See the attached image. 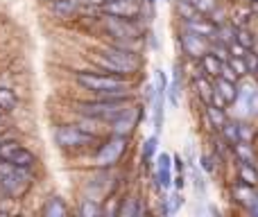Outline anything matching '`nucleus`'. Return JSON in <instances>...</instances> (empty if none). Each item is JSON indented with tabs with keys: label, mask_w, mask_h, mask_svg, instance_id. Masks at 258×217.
Here are the masks:
<instances>
[{
	"label": "nucleus",
	"mask_w": 258,
	"mask_h": 217,
	"mask_svg": "<svg viewBox=\"0 0 258 217\" xmlns=\"http://www.w3.org/2000/svg\"><path fill=\"white\" fill-rule=\"evenodd\" d=\"M77 86L89 91L93 98H125L129 93V80L125 75H113L104 70H84L75 73Z\"/></svg>",
	"instance_id": "f257e3e1"
},
{
	"label": "nucleus",
	"mask_w": 258,
	"mask_h": 217,
	"mask_svg": "<svg viewBox=\"0 0 258 217\" xmlns=\"http://www.w3.org/2000/svg\"><path fill=\"white\" fill-rule=\"evenodd\" d=\"M129 104H132V95H125V98H93V100H82V102H77L75 109H77V113L84 115V118H93V120H100V122L109 124L113 118H118Z\"/></svg>",
	"instance_id": "f03ea898"
},
{
	"label": "nucleus",
	"mask_w": 258,
	"mask_h": 217,
	"mask_svg": "<svg viewBox=\"0 0 258 217\" xmlns=\"http://www.w3.org/2000/svg\"><path fill=\"white\" fill-rule=\"evenodd\" d=\"M93 61L100 66V70L104 73H113V75H132L138 68V57L136 52L125 48H118V45H107L102 48L98 54H93Z\"/></svg>",
	"instance_id": "7ed1b4c3"
},
{
	"label": "nucleus",
	"mask_w": 258,
	"mask_h": 217,
	"mask_svg": "<svg viewBox=\"0 0 258 217\" xmlns=\"http://www.w3.org/2000/svg\"><path fill=\"white\" fill-rule=\"evenodd\" d=\"M32 186L30 170L16 168V165L7 163L0 159V190L9 197V199H21Z\"/></svg>",
	"instance_id": "20e7f679"
},
{
	"label": "nucleus",
	"mask_w": 258,
	"mask_h": 217,
	"mask_svg": "<svg viewBox=\"0 0 258 217\" xmlns=\"http://www.w3.org/2000/svg\"><path fill=\"white\" fill-rule=\"evenodd\" d=\"M54 138V145L63 152H77V150H84V147L93 145L98 140V136L89 133L86 129H82L80 124H59L52 133Z\"/></svg>",
	"instance_id": "39448f33"
},
{
	"label": "nucleus",
	"mask_w": 258,
	"mask_h": 217,
	"mask_svg": "<svg viewBox=\"0 0 258 217\" xmlns=\"http://www.w3.org/2000/svg\"><path fill=\"white\" fill-rule=\"evenodd\" d=\"M125 152H127V136H116V133H111V136L98 147V152H95V156H93V165L95 168L111 170L113 165H118L122 161Z\"/></svg>",
	"instance_id": "423d86ee"
},
{
	"label": "nucleus",
	"mask_w": 258,
	"mask_h": 217,
	"mask_svg": "<svg viewBox=\"0 0 258 217\" xmlns=\"http://www.w3.org/2000/svg\"><path fill=\"white\" fill-rule=\"evenodd\" d=\"M102 27L113 41H141L143 39V27L138 25V18H116V16H104L102 14Z\"/></svg>",
	"instance_id": "0eeeda50"
},
{
	"label": "nucleus",
	"mask_w": 258,
	"mask_h": 217,
	"mask_svg": "<svg viewBox=\"0 0 258 217\" xmlns=\"http://www.w3.org/2000/svg\"><path fill=\"white\" fill-rule=\"evenodd\" d=\"M0 159L23 170H32L36 165L34 152H30L18 140H0Z\"/></svg>",
	"instance_id": "6e6552de"
},
{
	"label": "nucleus",
	"mask_w": 258,
	"mask_h": 217,
	"mask_svg": "<svg viewBox=\"0 0 258 217\" xmlns=\"http://www.w3.org/2000/svg\"><path fill=\"white\" fill-rule=\"evenodd\" d=\"M113 192V177L109 172V168H98V172L93 177H89V181L84 183V195L89 199L104 201Z\"/></svg>",
	"instance_id": "1a4fd4ad"
},
{
	"label": "nucleus",
	"mask_w": 258,
	"mask_h": 217,
	"mask_svg": "<svg viewBox=\"0 0 258 217\" xmlns=\"http://www.w3.org/2000/svg\"><path fill=\"white\" fill-rule=\"evenodd\" d=\"M98 12L104 14V16L132 18V21H136L141 16V3L138 0H102L98 5Z\"/></svg>",
	"instance_id": "9d476101"
},
{
	"label": "nucleus",
	"mask_w": 258,
	"mask_h": 217,
	"mask_svg": "<svg viewBox=\"0 0 258 217\" xmlns=\"http://www.w3.org/2000/svg\"><path fill=\"white\" fill-rule=\"evenodd\" d=\"M138 120H141V107L138 104H129L118 118H113L109 122V133H116V136H132V131L138 127Z\"/></svg>",
	"instance_id": "9b49d317"
},
{
	"label": "nucleus",
	"mask_w": 258,
	"mask_h": 217,
	"mask_svg": "<svg viewBox=\"0 0 258 217\" xmlns=\"http://www.w3.org/2000/svg\"><path fill=\"white\" fill-rule=\"evenodd\" d=\"M165 86H168V80H165V73L163 70H156V82L152 84V93H150V100H152V113H154V127L156 131L161 129L163 124V104H165Z\"/></svg>",
	"instance_id": "f8f14e48"
},
{
	"label": "nucleus",
	"mask_w": 258,
	"mask_h": 217,
	"mask_svg": "<svg viewBox=\"0 0 258 217\" xmlns=\"http://www.w3.org/2000/svg\"><path fill=\"white\" fill-rule=\"evenodd\" d=\"M179 43H181L183 54H186V57H190V59H200L202 54L209 50V41H206L204 36H200L197 32L188 30V27L181 32V36H179Z\"/></svg>",
	"instance_id": "ddd939ff"
},
{
	"label": "nucleus",
	"mask_w": 258,
	"mask_h": 217,
	"mask_svg": "<svg viewBox=\"0 0 258 217\" xmlns=\"http://www.w3.org/2000/svg\"><path fill=\"white\" fill-rule=\"evenodd\" d=\"M213 89H215V95H213V102L218 107H224V104H231L238 95V86L236 82H229L224 77L218 75V80L213 82Z\"/></svg>",
	"instance_id": "4468645a"
},
{
	"label": "nucleus",
	"mask_w": 258,
	"mask_h": 217,
	"mask_svg": "<svg viewBox=\"0 0 258 217\" xmlns=\"http://www.w3.org/2000/svg\"><path fill=\"white\" fill-rule=\"evenodd\" d=\"M154 181L159 188L168 190L172 186V163H170V156L168 154H161L156 159V170H154Z\"/></svg>",
	"instance_id": "2eb2a0df"
},
{
	"label": "nucleus",
	"mask_w": 258,
	"mask_h": 217,
	"mask_svg": "<svg viewBox=\"0 0 258 217\" xmlns=\"http://www.w3.org/2000/svg\"><path fill=\"white\" fill-rule=\"evenodd\" d=\"M52 14L59 21H71L80 14V0H52Z\"/></svg>",
	"instance_id": "dca6fc26"
},
{
	"label": "nucleus",
	"mask_w": 258,
	"mask_h": 217,
	"mask_svg": "<svg viewBox=\"0 0 258 217\" xmlns=\"http://www.w3.org/2000/svg\"><path fill=\"white\" fill-rule=\"evenodd\" d=\"M222 61H224V59H220L218 54L211 52V50H206V52L200 57V66H202V70H204L206 77H218Z\"/></svg>",
	"instance_id": "f3484780"
},
{
	"label": "nucleus",
	"mask_w": 258,
	"mask_h": 217,
	"mask_svg": "<svg viewBox=\"0 0 258 217\" xmlns=\"http://www.w3.org/2000/svg\"><path fill=\"white\" fill-rule=\"evenodd\" d=\"M231 195H233V199H236L238 204L247 206V208H249V206L254 204V199L258 197L256 192H254V188H251V186H247V183H242V181L233 183V188H231Z\"/></svg>",
	"instance_id": "a211bd4d"
},
{
	"label": "nucleus",
	"mask_w": 258,
	"mask_h": 217,
	"mask_svg": "<svg viewBox=\"0 0 258 217\" xmlns=\"http://www.w3.org/2000/svg\"><path fill=\"white\" fill-rule=\"evenodd\" d=\"M41 213H43V217H66L68 215V206H66V201H63L61 197H50V199L43 204Z\"/></svg>",
	"instance_id": "6ab92c4d"
},
{
	"label": "nucleus",
	"mask_w": 258,
	"mask_h": 217,
	"mask_svg": "<svg viewBox=\"0 0 258 217\" xmlns=\"http://www.w3.org/2000/svg\"><path fill=\"white\" fill-rule=\"evenodd\" d=\"M141 213H143V208H141V197H138V195L125 197V199H122V204H120V208L116 210V215H120V217H136Z\"/></svg>",
	"instance_id": "aec40b11"
},
{
	"label": "nucleus",
	"mask_w": 258,
	"mask_h": 217,
	"mask_svg": "<svg viewBox=\"0 0 258 217\" xmlns=\"http://www.w3.org/2000/svg\"><path fill=\"white\" fill-rule=\"evenodd\" d=\"M18 107V95L9 86H0V113H12Z\"/></svg>",
	"instance_id": "412c9836"
},
{
	"label": "nucleus",
	"mask_w": 258,
	"mask_h": 217,
	"mask_svg": "<svg viewBox=\"0 0 258 217\" xmlns=\"http://www.w3.org/2000/svg\"><path fill=\"white\" fill-rule=\"evenodd\" d=\"M195 89H197V95H200V100L204 104H211L213 102V95H215V89H213V82L209 80V77H197L195 80Z\"/></svg>",
	"instance_id": "4be33fe9"
},
{
	"label": "nucleus",
	"mask_w": 258,
	"mask_h": 217,
	"mask_svg": "<svg viewBox=\"0 0 258 217\" xmlns=\"http://www.w3.org/2000/svg\"><path fill=\"white\" fill-rule=\"evenodd\" d=\"M206 115H209V127L213 129H222V124L227 122V111H224L222 107H218V104H206Z\"/></svg>",
	"instance_id": "5701e85b"
},
{
	"label": "nucleus",
	"mask_w": 258,
	"mask_h": 217,
	"mask_svg": "<svg viewBox=\"0 0 258 217\" xmlns=\"http://www.w3.org/2000/svg\"><path fill=\"white\" fill-rule=\"evenodd\" d=\"M238 181L247 183V186L256 188L258 186V170L254 163H240L238 165Z\"/></svg>",
	"instance_id": "b1692460"
},
{
	"label": "nucleus",
	"mask_w": 258,
	"mask_h": 217,
	"mask_svg": "<svg viewBox=\"0 0 258 217\" xmlns=\"http://www.w3.org/2000/svg\"><path fill=\"white\" fill-rule=\"evenodd\" d=\"M231 150H233V154H236L238 159H240V163H256L254 150H251L249 142L238 140V142H233V145H231Z\"/></svg>",
	"instance_id": "393cba45"
},
{
	"label": "nucleus",
	"mask_w": 258,
	"mask_h": 217,
	"mask_svg": "<svg viewBox=\"0 0 258 217\" xmlns=\"http://www.w3.org/2000/svg\"><path fill=\"white\" fill-rule=\"evenodd\" d=\"M102 213H104L102 201L89 199V197H84V199L80 201V215L82 217H98V215H102Z\"/></svg>",
	"instance_id": "a878e982"
},
{
	"label": "nucleus",
	"mask_w": 258,
	"mask_h": 217,
	"mask_svg": "<svg viewBox=\"0 0 258 217\" xmlns=\"http://www.w3.org/2000/svg\"><path fill=\"white\" fill-rule=\"evenodd\" d=\"M156 145H159V138L156 136H152V138H147L145 140V145H143V163H150L152 159H154V154H156Z\"/></svg>",
	"instance_id": "bb28decb"
},
{
	"label": "nucleus",
	"mask_w": 258,
	"mask_h": 217,
	"mask_svg": "<svg viewBox=\"0 0 258 217\" xmlns=\"http://www.w3.org/2000/svg\"><path fill=\"white\" fill-rule=\"evenodd\" d=\"M177 9H179V16H181L183 21H188V18L202 14V12H197V7H195V5H190L188 0H177Z\"/></svg>",
	"instance_id": "cd10ccee"
},
{
	"label": "nucleus",
	"mask_w": 258,
	"mask_h": 217,
	"mask_svg": "<svg viewBox=\"0 0 258 217\" xmlns=\"http://www.w3.org/2000/svg\"><path fill=\"white\" fill-rule=\"evenodd\" d=\"M220 131L224 133V138H227L229 145H233V142L240 140V136H238V124L236 122H229V120H227V122L222 124V129H220Z\"/></svg>",
	"instance_id": "c85d7f7f"
},
{
	"label": "nucleus",
	"mask_w": 258,
	"mask_h": 217,
	"mask_svg": "<svg viewBox=\"0 0 258 217\" xmlns=\"http://www.w3.org/2000/svg\"><path fill=\"white\" fill-rule=\"evenodd\" d=\"M233 36H236V41L242 45V48H254V39H251L249 30H245V27H236V30H233Z\"/></svg>",
	"instance_id": "c756f323"
},
{
	"label": "nucleus",
	"mask_w": 258,
	"mask_h": 217,
	"mask_svg": "<svg viewBox=\"0 0 258 217\" xmlns=\"http://www.w3.org/2000/svg\"><path fill=\"white\" fill-rule=\"evenodd\" d=\"M179 206H181V197L179 195H168L165 197V206H163V213L170 215V213H177Z\"/></svg>",
	"instance_id": "7c9ffc66"
},
{
	"label": "nucleus",
	"mask_w": 258,
	"mask_h": 217,
	"mask_svg": "<svg viewBox=\"0 0 258 217\" xmlns=\"http://www.w3.org/2000/svg\"><path fill=\"white\" fill-rule=\"evenodd\" d=\"M220 77H224V80H229V82H238V77H240V75H238V73L229 66L227 59H224L222 66H220Z\"/></svg>",
	"instance_id": "2f4dec72"
},
{
	"label": "nucleus",
	"mask_w": 258,
	"mask_h": 217,
	"mask_svg": "<svg viewBox=\"0 0 258 217\" xmlns=\"http://www.w3.org/2000/svg\"><path fill=\"white\" fill-rule=\"evenodd\" d=\"M202 168H204V172L213 174L215 172V156H211V154L202 156Z\"/></svg>",
	"instance_id": "473e14b6"
},
{
	"label": "nucleus",
	"mask_w": 258,
	"mask_h": 217,
	"mask_svg": "<svg viewBox=\"0 0 258 217\" xmlns=\"http://www.w3.org/2000/svg\"><path fill=\"white\" fill-rule=\"evenodd\" d=\"M249 210H251V215H256V217H258V197L254 199V204L249 206Z\"/></svg>",
	"instance_id": "72a5a7b5"
},
{
	"label": "nucleus",
	"mask_w": 258,
	"mask_h": 217,
	"mask_svg": "<svg viewBox=\"0 0 258 217\" xmlns=\"http://www.w3.org/2000/svg\"><path fill=\"white\" fill-rule=\"evenodd\" d=\"M247 3H258V0H247Z\"/></svg>",
	"instance_id": "f704fd0d"
},
{
	"label": "nucleus",
	"mask_w": 258,
	"mask_h": 217,
	"mask_svg": "<svg viewBox=\"0 0 258 217\" xmlns=\"http://www.w3.org/2000/svg\"><path fill=\"white\" fill-rule=\"evenodd\" d=\"M43 3H52V0H43Z\"/></svg>",
	"instance_id": "c9c22d12"
},
{
	"label": "nucleus",
	"mask_w": 258,
	"mask_h": 217,
	"mask_svg": "<svg viewBox=\"0 0 258 217\" xmlns=\"http://www.w3.org/2000/svg\"><path fill=\"white\" fill-rule=\"evenodd\" d=\"M3 213H5V210H3V208H0V215H3Z\"/></svg>",
	"instance_id": "e433bc0d"
},
{
	"label": "nucleus",
	"mask_w": 258,
	"mask_h": 217,
	"mask_svg": "<svg viewBox=\"0 0 258 217\" xmlns=\"http://www.w3.org/2000/svg\"><path fill=\"white\" fill-rule=\"evenodd\" d=\"M150 3H154V0H150Z\"/></svg>",
	"instance_id": "4c0bfd02"
}]
</instances>
